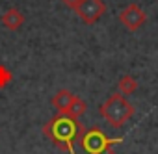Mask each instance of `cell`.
<instances>
[{
	"instance_id": "obj_1",
	"label": "cell",
	"mask_w": 158,
	"mask_h": 154,
	"mask_svg": "<svg viewBox=\"0 0 158 154\" xmlns=\"http://www.w3.org/2000/svg\"><path fill=\"white\" fill-rule=\"evenodd\" d=\"M43 136L48 137L56 147L63 148L67 154H74V141L82 137L86 132L84 126L78 123V119H73L69 115H56L48 123L43 124Z\"/></svg>"
},
{
	"instance_id": "obj_2",
	"label": "cell",
	"mask_w": 158,
	"mask_h": 154,
	"mask_svg": "<svg viewBox=\"0 0 158 154\" xmlns=\"http://www.w3.org/2000/svg\"><path fill=\"white\" fill-rule=\"evenodd\" d=\"M136 108L127 100V97H123L121 93H114L112 97H108L101 108H99V113L101 117L114 128H121L123 124H127L132 115H134Z\"/></svg>"
},
{
	"instance_id": "obj_3",
	"label": "cell",
	"mask_w": 158,
	"mask_h": 154,
	"mask_svg": "<svg viewBox=\"0 0 158 154\" xmlns=\"http://www.w3.org/2000/svg\"><path fill=\"white\" fill-rule=\"evenodd\" d=\"M123 143V137H108L101 128H91L82 134L80 145L88 154H115L114 145Z\"/></svg>"
},
{
	"instance_id": "obj_4",
	"label": "cell",
	"mask_w": 158,
	"mask_h": 154,
	"mask_svg": "<svg viewBox=\"0 0 158 154\" xmlns=\"http://www.w3.org/2000/svg\"><path fill=\"white\" fill-rule=\"evenodd\" d=\"M74 11L84 24H95L106 13V4L102 0H80V4L76 6Z\"/></svg>"
},
{
	"instance_id": "obj_5",
	"label": "cell",
	"mask_w": 158,
	"mask_h": 154,
	"mask_svg": "<svg viewBox=\"0 0 158 154\" xmlns=\"http://www.w3.org/2000/svg\"><path fill=\"white\" fill-rule=\"evenodd\" d=\"M119 21L121 24L130 30V32H138L145 22H147V13L141 10L139 4H128L121 13H119Z\"/></svg>"
},
{
	"instance_id": "obj_6",
	"label": "cell",
	"mask_w": 158,
	"mask_h": 154,
	"mask_svg": "<svg viewBox=\"0 0 158 154\" xmlns=\"http://www.w3.org/2000/svg\"><path fill=\"white\" fill-rule=\"evenodd\" d=\"M74 93H71L69 89H60V91H56L54 93V97H52V106L56 108V111L60 113V115H67L69 113V110H71V106H73V102H74Z\"/></svg>"
},
{
	"instance_id": "obj_7",
	"label": "cell",
	"mask_w": 158,
	"mask_h": 154,
	"mask_svg": "<svg viewBox=\"0 0 158 154\" xmlns=\"http://www.w3.org/2000/svg\"><path fill=\"white\" fill-rule=\"evenodd\" d=\"M0 21H2L4 28H8V30H11V32H17V30L23 28L26 17H24L23 11H19L17 8H10L8 11H4V15L0 17Z\"/></svg>"
},
{
	"instance_id": "obj_8",
	"label": "cell",
	"mask_w": 158,
	"mask_h": 154,
	"mask_svg": "<svg viewBox=\"0 0 158 154\" xmlns=\"http://www.w3.org/2000/svg\"><path fill=\"white\" fill-rule=\"evenodd\" d=\"M117 89H119V93H121L123 97H128V95L136 93V89H138V80L134 78V76H130V74H125V76H121L119 82H117Z\"/></svg>"
},
{
	"instance_id": "obj_9",
	"label": "cell",
	"mask_w": 158,
	"mask_h": 154,
	"mask_svg": "<svg viewBox=\"0 0 158 154\" xmlns=\"http://www.w3.org/2000/svg\"><path fill=\"white\" fill-rule=\"evenodd\" d=\"M86 110H88V104H86V100L84 99H80V97H74V102H73V106H71V110H69V117H73V119H78V117H82L84 113H86Z\"/></svg>"
},
{
	"instance_id": "obj_10",
	"label": "cell",
	"mask_w": 158,
	"mask_h": 154,
	"mask_svg": "<svg viewBox=\"0 0 158 154\" xmlns=\"http://www.w3.org/2000/svg\"><path fill=\"white\" fill-rule=\"evenodd\" d=\"M13 80V72L4 65V63H0V89H6Z\"/></svg>"
},
{
	"instance_id": "obj_11",
	"label": "cell",
	"mask_w": 158,
	"mask_h": 154,
	"mask_svg": "<svg viewBox=\"0 0 158 154\" xmlns=\"http://www.w3.org/2000/svg\"><path fill=\"white\" fill-rule=\"evenodd\" d=\"M61 2H63L69 10H76V6L80 4V0H61Z\"/></svg>"
}]
</instances>
